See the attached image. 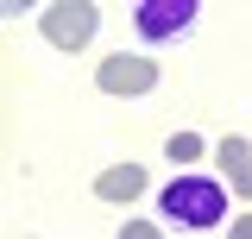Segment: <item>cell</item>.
Instances as JSON below:
<instances>
[{
	"label": "cell",
	"instance_id": "3",
	"mask_svg": "<svg viewBox=\"0 0 252 239\" xmlns=\"http://www.w3.org/2000/svg\"><path fill=\"white\" fill-rule=\"evenodd\" d=\"M195 0H139L132 6V31L145 38V44H170V38H183L195 26Z\"/></svg>",
	"mask_w": 252,
	"mask_h": 239
},
{
	"label": "cell",
	"instance_id": "7",
	"mask_svg": "<svg viewBox=\"0 0 252 239\" xmlns=\"http://www.w3.org/2000/svg\"><path fill=\"white\" fill-rule=\"evenodd\" d=\"M202 132H170V145H164V157H170V164H177V170H189V164H195V157H202Z\"/></svg>",
	"mask_w": 252,
	"mask_h": 239
},
{
	"label": "cell",
	"instance_id": "1",
	"mask_svg": "<svg viewBox=\"0 0 252 239\" xmlns=\"http://www.w3.org/2000/svg\"><path fill=\"white\" fill-rule=\"evenodd\" d=\"M158 214L177 233H208V227L227 220V182L202 177V170H177V177L158 189Z\"/></svg>",
	"mask_w": 252,
	"mask_h": 239
},
{
	"label": "cell",
	"instance_id": "9",
	"mask_svg": "<svg viewBox=\"0 0 252 239\" xmlns=\"http://www.w3.org/2000/svg\"><path fill=\"white\" fill-rule=\"evenodd\" d=\"M227 239H252V214H240V220L227 227Z\"/></svg>",
	"mask_w": 252,
	"mask_h": 239
},
{
	"label": "cell",
	"instance_id": "4",
	"mask_svg": "<svg viewBox=\"0 0 252 239\" xmlns=\"http://www.w3.org/2000/svg\"><path fill=\"white\" fill-rule=\"evenodd\" d=\"M94 89H101V94H152V89H158V57H139V51L101 57Z\"/></svg>",
	"mask_w": 252,
	"mask_h": 239
},
{
	"label": "cell",
	"instance_id": "8",
	"mask_svg": "<svg viewBox=\"0 0 252 239\" xmlns=\"http://www.w3.org/2000/svg\"><path fill=\"white\" fill-rule=\"evenodd\" d=\"M120 239H164V227H158V220H126Z\"/></svg>",
	"mask_w": 252,
	"mask_h": 239
},
{
	"label": "cell",
	"instance_id": "5",
	"mask_svg": "<svg viewBox=\"0 0 252 239\" xmlns=\"http://www.w3.org/2000/svg\"><path fill=\"white\" fill-rule=\"evenodd\" d=\"M215 164H220V177H227V189H233L240 202H252V145L240 132H227L215 145Z\"/></svg>",
	"mask_w": 252,
	"mask_h": 239
},
{
	"label": "cell",
	"instance_id": "6",
	"mask_svg": "<svg viewBox=\"0 0 252 239\" xmlns=\"http://www.w3.org/2000/svg\"><path fill=\"white\" fill-rule=\"evenodd\" d=\"M94 195L114 202V208H126V202L145 195V170H139V164H107V170L94 177Z\"/></svg>",
	"mask_w": 252,
	"mask_h": 239
},
{
	"label": "cell",
	"instance_id": "2",
	"mask_svg": "<svg viewBox=\"0 0 252 239\" xmlns=\"http://www.w3.org/2000/svg\"><path fill=\"white\" fill-rule=\"evenodd\" d=\"M38 31H44V44H57V51H82L94 31H101V6H89V0H57V6L38 13Z\"/></svg>",
	"mask_w": 252,
	"mask_h": 239
}]
</instances>
